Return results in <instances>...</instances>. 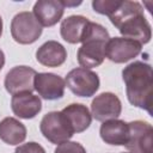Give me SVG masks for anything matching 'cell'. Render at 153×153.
Wrapping results in <instances>:
<instances>
[{
  "label": "cell",
  "instance_id": "cell-1",
  "mask_svg": "<svg viewBox=\"0 0 153 153\" xmlns=\"http://www.w3.org/2000/svg\"><path fill=\"white\" fill-rule=\"evenodd\" d=\"M127 97L134 106L147 110L152 115L153 106V73L148 63L135 61L122 72Z\"/></svg>",
  "mask_w": 153,
  "mask_h": 153
},
{
  "label": "cell",
  "instance_id": "cell-2",
  "mask_svg": "<svg viewBox=\"0 0 153 153\" xmlns=\"http://www.w3.org/2000/svg\"><path fill=\"white\" fill-rule=\"evenodd\" d=\"M110 39L109 32L104 26L88 22L78 50V62L82 68H93L99 66L105 59V45Z\"/></svg>",
  "mask_w": 153,
  "mask_h": 153
},
{
  "label": "cell",
  "instance_id": "cell-3",
  "mask_svg": "<svg viewBox=\"0 0 153 153\" xmlns=\"http://www.w3.org/2000/svg\"><path fill=\"white\" fill-rule=\"evenodd\" d=\"M11 33L16 42L20 44H31L41 36L42 25L38 23L33 13L20 12L12 19Z\"/></svg>",
  "mask_w": 153,
  "mask_h": 153
},
{
  "label": "cell",
  "instance_id": "cell-4",
  "mask_svg": "<svg viewBox=\"0 0 153 153\" xmlns=\"http://www.w3.org/2000/svg\"><path fill=\"white\" fill-rule=\"evenodd\" d=\"M41 131L51 143H62L73 136V130L61 111H51L41 121Z\"/></svg>",
  "mask_w": 153,
  "mask_h": 153
},
{
  "label": "cell",
  "instance_id": "cell-5",
  "mask_svg": "<svg viewBox=\"0 0 153 153\" xmlns=\"http://www.w3.org/2000/svg\"><path fill=\"white\" fill-rule=\"evenodd\" d=\"M65 84L74 94L79 97H91L99 88V78L94 72L78 67L67 74Z\"/></svg>",
  "mask_w": 153,
  "mask_h": 153
},
{
  "label": "cell",
  "instance_id": "cell-6",
  "mask_svg": "<svg viewBox=\"0 0 153 153\" xmlns=\"http://www.w3.org/2000/svg\"><path fill=\"white\" fill-rule=\"evenodd\" d=\"M129 137L124 145L131 153H153V128L148 122L133 121L128 123Z\"/></svg>",
  "mask_w": 153,
  "mask_h": 153
},
{
  "label": "cell",
  "instance_id": "cell-7",
  "mask_svg": "<svg viewBox=\"0 0 153 153\" xmlns=\"http://www.w3.org/2000/svg\"><path fill=\"white\" fill-rule=\"evenodd\" d=\"M141 45L126 37H114L105 45V56L115 63H123L136 57L141 53Z\"/></svg>",
  "mask_w": 153,
  "mask_h": 153
},
{
  "label": "cell",
  "instance_id": "cell-8",
  "mask_svg": "<svg viewBox=\"0 0 153 153\" xmlns=\"http://www.w3.org/2000/svg\"><path fill=\"white\" fill-rule=\"evenodd\" d=\"M122 104L118 97L111 92H104L97 96L91 104V115L100 122L115 120L121 115Z\"/></svg>",
  "mask_w": 153,
  "mask_h": 153
},
{
  "label": "cell",
  "instance_id": "cell-9",
  "mask_svg": "<svg viewBox=\"0 0 153 153\" xmlns=\"http://www.w3.org/2000/svg\"><path fill=\"white\" fill-rule=\"evenodd\" d=\"M37 73L26 66L13 67L5 78V87L11 94L31 92L33 90V80Z\"/></svg>",
  "mask_w": 153,
  "mask_h": 153
},
{
  "label": "cell",
  "instance_id": "cell-10",
  "mask_svg": "<svg viewBox=\"0 0 153 153\" xmlns=\"http://www.w3.org/2000/svg\"><path fill=\"white\" fill-rule=\"evenodd\" d=\"M65 80L53 73H38L35 75L33 88L38 94L48 100L59 99L65 92Z\"/></svg>",
  "mask_w": 153,
  "mask_h": 153
},
{
  "label": "cell",
  "instance_id": "cell-11",
  "mask_svg": "<svg viewBox=\"0 0 153 153\" xmlns=\"http://www.w3.org/2000/svg\"><path fill=\"white\" fill-rule=\"evenodd\" d=\"M65 6L60 0H38L33 6V16L42 26L55 25L63 16Z\"/></svg>",
  "mask_w": 153,
  "mask_h": 153
},
{
  "label": "cell",
  "instance_id": "cell-12",
  "mask_svg": "<svg viewBox=\"0 0 153 153\" xmlns=\"http://www.w3.org/2000/svg\"><path fill=\"white\" fill-rule=\"evenodd\" d=\"M118 30L123 35V37L136 41L140 44L148 43L152 36L151 25L143 14L128 19L118 27Z\"/></svg>",
  "mask_w": 153,
  "mask_h": 153
},
{
  "label": "cell",
  "instance_id": "cell-13",
  "mask_svg": "<svg viewBox=\"0 0 153 153\" xmlns=\"http://www.w3.org/2000/svg\"><path fill=\"white\" fill-rule=\"evenodd\" d=\"M12 111L20 118H33L42 109V103L38 96L31 92H23L14 94L11 100Z\"/></svg>",
  "mask_w": 153,
  "mask_h": 153
},
{
  "label": "cell",
  "instance_id": "cell-14",
  "mask_svg": "<svg viewBox=\"0 0 153 153\" xmlns=\"http://www.w3.org/2000/svg\"><path fill=\"white\" fill-rule=\"evenodd\" d=\"M100 137L105 143L124 146L129 137V126L121 120H109L100 126Z\"/></svg>",
  "mask_w": 153,
  "mask_h": 153
},
{
  "label": "cell",
  "instance_id": "cell-15",
  "mask_svg": "<svg viewBox=\"0 0 153 153\" xmlns=\"http://www.w3.org/2000/svg\"><path fill=\"white\" fill-rule=\"evenodd\" d=\"M67 57V51L65 47L56 41H48L42 44L36 51L37 61L47 67H59Z\"/></svg>",
  "mask_w": 153,
  "mask_h": 153
},
{
  "label": "cell",
  "instance_id": "cell-16",
  "mask_svg": "<svg viewBox=\"0 0 153 153\" xmlns=\"http://www.w3.org/2000/svg\"><path fill=\"white\" fill-rule=\"evenodd\" d=\"M61 112L69 123L73 133H81L86 130L91 124L92 115L82 104H71L66 106Z\"/></svg>",
  "mask_w": 153,
  "mask_h": 153
},
{
  "label": "cell",
  "instance_id": "cell-17",
  "mask_svg": "<svg viewBox=\"0 0 153 153\" xmlns=\"http://www.w3.org/2000/svg\"><path fill=\"white\" fill-rule=\"evenodd\" d=\"M88 22L90 20L82 16H69L63 19L60 27L62 38L72 44L81 42Z\"/></svg>",
  "mask_w": 153,
  "mask_h": 153
},
{
  "label": "cell",
  "instance_id": "cell-18",
  "mask_svg": "<svg viewBox=\"0 0 153 153\" xmlns=\"http://www.w3.org/2000/svg\"><path fill=\"white\" fill-rule=\"evenodd\" d=\"M26 137L25 126L13 117H6L0 122V139L7 145H19Z\"/></svg>",
  "mask_w": 153,
  "mask_h": 153
},
{
  "label": "cell",
  "instance_id": "cell-19",
  "mask_svg": "<svg viewBox=\"0 0 153 153\" xmlns=\"http://www.w3.org/2000/svg\"><path fill=\"white\" fill-rule=\"evenodd\" d=\"M143 14V10L142 6L136 2V1H129V0H124L121 1L120 6L115 10V12L109 17L111 23L118 29L124 22H127L128 19Z\"/></svg>",
  "mask_w": 153,
  "mask_h": 153
},
{
  "label": "cell",
  "instance_id": "cell-20",
  "mask_svg": "<svg viewBox=\"0 0 153 153\" xmlns=\"http://www.w3.org/2000/svg\"><path fill=\"white\" fill-rule=\"evenodd\" d=\"M121 1L120 0H94L92 2V7L94 8L96 12L105 16H111L115 10L120 6Z\"/></svg>",
  "mask_w": 153,
  "mask_h": 153
},
{
  "label": "cell",
  "instance_id": "cell-21",
  "mask_svg": "<svg viewBox=\"0 0 153 153\" xmlns=\"http://www.w3.org/2000/svg\"><path fill=\"white\" fill-rule=\"evenodd\" d=\"M55 153H86V151L79 142L66 141L56 147Z\"/></svg>",
  "mask_w": 153,
  "mask_h": 153
},
{
  "label": "cell",
  "instance_id": "cell-22",
  "mask_svg": "<svg viewBox=\"0 0 153 153\" xmlns=\"http://www.w3.org/2000/svg\"><path fill=\"white\" fill-rule=\"evenodd\" d=\"M14 153H45V151L37 142H27L17 147Z\"/></svg>",
  "mask_w": 153,
  "mask_h": 153
},
{
  "label": "cell",
  "instance_id": "cell-23",
  "mask_svg": "<svg viewBox=\"0 0 153 153\" xmlns=\"http://www.w3.org/2000/svg\"><path fill=\"white\" fill-rule=\"evenodd\" d=\"M4 65H5V55H4L2 50H0V71L4 67Z\"/></svg>",
  "mask_w": 153,
  "mask_h": 153
},
{
  "label": "cell",
  "instance_id": "cell-24",
  "mask_svg": "<svg viewBox=\"0 0 153 153\" xmlns=\"http://www.w3.org/2000/svg\"><path fill=\"white\" fill-rule=\"evenodd\" d=\"M1 33H2V19L0 17V36H1Z\"/></svg>",
  "mask_w": 153,
  "mask_h": 153
}]
</instances>
